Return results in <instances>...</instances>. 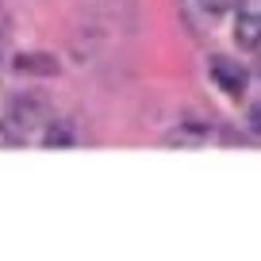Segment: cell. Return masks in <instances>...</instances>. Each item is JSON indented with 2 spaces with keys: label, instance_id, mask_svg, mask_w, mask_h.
I'll return each mask as SVG.
<instances>
[{
  "label": "cell",
  "instance_id": "obj_2",
  "mask_svg": "<svg viewBox=\"0 0 261 261\" xmlns=\"http://www.w3.org/2000/svg\"><path fill=\"white\" fill-rule=\"evenodd\" d=\"M212 77H215V85H219L227 96H242L246 92V69L238 62H230V58H215L212 62Z\"/></svg>",
  "mask_w": 261,
  "mask_h": 261
},
{
  "label": "cell",
  "instance_id": "obj_5",
  "mask_svg": "<svg viewBox=\"0 0 261 261\" xmlns=\"http://www.w3.org/2000/svg\"><path fill=\"white\" fill-rule=\"evenodd\" d=\"M238 0H200V8L207 12V16H219V12H230Z\"/></svg>",
  "mask_w": 261,
  "mask_h": 261
},
{
  "label": "cell",
  "instance_id": "obj_1",
  "mask_svg": "<svg viewBox=\"0 0 261 261\" xmlns=\"http://www.w3.org/2000/svg\"><path fill=\"white\" fill-rule=\"evenodd\" d=\"M234 39H238V46H246V50L261 46V0H242V4H238Z\"/></svg>",
  "mask_w": 261,
  "mask_h": 261
},
{
  "label": "cell",
  "instance_id": "obj_4",
  "mask_svg": "<svg viewBox=\"0 0 261 261\" xmlns=\"http://www.w3.org/2000/svg\"><path fill=\"white\" fill-rule=\"evenodd\" d=\"M42 142H46V146H69V142H73V130L65 127L62 119H54L46 127V135H42Z\"/></svg>",
  "mask_w": 261,
  "mask_h": 261
},
{
  "label": "cell",
  "instance_id": "obj_3",
  "mask_svg": "<svg viewBox=\"0 0 261 261\" xmlns=\"http://www.w3.org/2000/svg\"><path fill=\"white\" fill-rule=\"evenodd\" d=\"M207 135H212V127H207V123H200V119H185V123H177V127L165 135V142H173V146H200Z\"/></svg>",
  "mask_w": 261,
  "mask_h": 261
}]
</instances>
